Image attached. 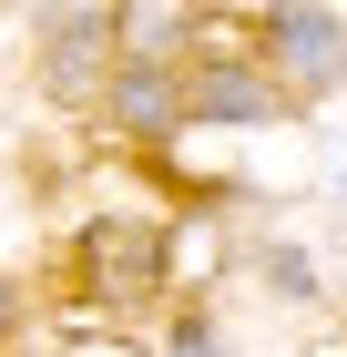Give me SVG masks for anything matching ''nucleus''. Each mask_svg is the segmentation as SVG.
I'll return each mask as SVG.
<instances>
[{
    "label": "nucleus",
    "instance_id": "obj_7",
    "mask_svg": "<svg viewBox=\"0 0 347 357\" xmlns=\"http://www.w3.org/2000/svg\"><path fill=\"white\" fill-rule=\"evenodd\" d=\"M174 357H214V337H205V327H184V337H174Z\"/></svg>",
    "mask_w": 347,
    "mask_h": 357
},
{
    "label": "nucleus",
    "instance_id": "obj_6",
    "mask_svg": "<svg viewBox=\"0 0 347 357\" xmlns=\"http://www.w3.org/2000/svg\"><path fill=\"white\" fill-rule=\"evenodd\" d=\"M92 41H103L92 21H72V31H61V52H52V92H82V82H92Z\"/></svg>",
    "mask_w": 347,
    "mask_h": 357
},
{
    "label": "nucleus",
    "instance_id": "obj_4",
    "mask_svg": "<svg viewBox=\"0 0 347 357\" xmlns=\"http://www.w3.org/2000/svg\"><path fill=\"white\" fill-rule=\"evenodd\" d=\"M194 123H276V92L235 61H205L194 72Z\"/></svg>",
    "mask_w": 347,
    "mask_h": 357
},
{
    "label": "nucleus",
    "instance_id": "obj_2",
    "mask_svg": "<svg viewBox=\"0 0 347 357\" xmlns=\"http://www.w3.org/2000/svg\"><path fill=\"white\" fill-rule=\"evenodd\" d=\"M266 41H276V61H286V72H296L307 92H327V82L347 72V52H337V21H327L317 0H276V10H266Z\"/></svg>",
    "mask_w": 347,
    "mask_h": 357
},
{
    "label": "nucleus",
    "instance_id": "obj_3",
    "mask_svg": "<svg viewBox=\"0 0 347 357\" xmlns=\"http://www.w3.org/2000/svg\"><path fill=\"white\" fill-rule=\"evenodd\" d=\"M112 41L133 61H163L174 41H194V0H112Z\"/></svg>",
    "mask_w": 347,
    "mask_h": 357
},
{
    "label": "nucleus",
    "instance_id": "obj_1",
    "mask_svg": "<svg viewBox=\"0 0 347 357\" xmlns=\"http://www.w3.org/2000/svg\"><path fill=\"white\" fill-rule=\"evenodd\" d=\"M82 275L103 286V296H154L163 286V235L133 215H103L92 235H82Z\"/></svg>",
    "mask_w": 347,
    "mask_h": 357
},
{
    "label": "nucleus",
    "instance_id": "obj_5",
    "mask_svg": "<svg viewBox=\"0 0 347 357\" xmlns=\"http://www.w3.org/2000/svg\"><path fill=\"white\" fill-rule=\"evenodd\" d=\"M174 112H184V92L163 82L154 61H133V72L112 82V123H123V133H143V143H154V133H174Z\"/></svg>",
    "mask_w": 347,
    "mask_h": 357
},
{
    "label": "nucleus",
    "instance_id": "obj_8",
    "mask_svg": "<svg viewBox=\"0 0 347 357\" xmlns=\"http://www.w3.org/2000/svg\"><path fill=\"white\" fill-rule=\"evenodd\" d=\"M0 327H10V286H0Z\"/></svg>",
    "mask_w": 347,
    "mask_h": 357
}]
</instances>
